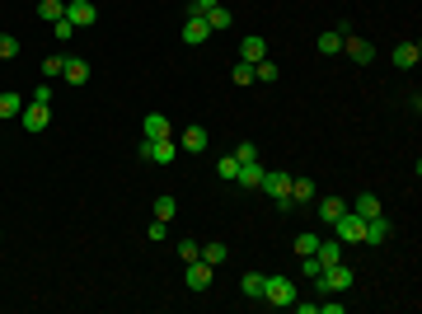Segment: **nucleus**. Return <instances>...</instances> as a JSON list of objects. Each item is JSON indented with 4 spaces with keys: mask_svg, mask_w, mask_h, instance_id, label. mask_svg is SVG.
Here are the masks:
<instances>
[{
    "mask_svg": "<svg viewBox=\"0 0 422 314\" xmlns=\"http://www.w3.org/2000/svg\"><path fill=\"white\" fill-rule=\"evenodd\" d=\"M211 272H216L211 262L192 258V262H188V291H207V287H211Z\"/></svg>",
    "mask_w": 422,
    "mask_h": 314,
    "instance_id": "nucleus-9",
    "label": "nucleus"
},
{
    "mask_svg": "<svg viewBox=\"0 0 422 314\" xmlns=\"http://www.w3.org/2000/svg\"><path fill=\"white\" fill-rule=\"evenodd\" d=\"M300 272H305V277H310V282H315L319 272H324V262H319L315 254H310V258H300Z\"/></svg>",
    "mask_w": 422,
    "mask_h": 314,
    "instance_id": "nucleus-36",
    "label": "nucleus"
},
{
    "mask_svg": "<svg viewBox=\"0 0 422 314\" xmlns=\"http://www.w3.org/2000/svg\"><path fill=\"white\" fill-rule=\"evenodd\" d=\"M315 258L324 262V267H329V262H343V244H338V239H319Z\"/></svg>",
    "mask_w": 422,
    "mask_h": 314,
    "instance_id": "nucleus-19",
    "label": "nucleus"
},
{
    "mask_svg": "<svg viewBox=\"0 0 422 314\" xmlns=\"http://www.w3.org/2000/svg\"><path fill=\"white\" fill-rule=\"evenodd\" d=\"M352 282H357V277H352L347 262H329V267L315 277V287L324 291V295H343V291H352Z\"/></svg>",
    "mask_w": 422,
    "mask_h": 314,
    "instance_id": "nucleus-1",
    "label": "nucleus"
},
{
    "mask_svg": "<svg viewBox=\"0 0 422 314\" xmlns=\"http://www.w3.org/2000/svg\"><path fill=\"white\" fill-rule=\"evenodd\" d=\"M19 122H24V131H47V122H52V113H47V104H24V113H19Z\"/></svg>",
    "mask_w": 422,
    "mask_h": 314,
    "instance_id": "nucleus-6",
    "label": "nucleus"
},
{
    "mask_svg": "<svg viewBox=\"0 0 422 314\" xmlns=\"http://www.w3.org/2000/svg\"><path fill=\"white\" fill-rule=\"evenodd\" d=\"M263 272H244V282H239V291H244V295H249V300H263Z\"/></svg>",
    "mask_w": 422,
    "mask_h": 314,
    "instance_id": "nucleus-22",
    "label": "nucleus"
},
{
    "mask_svg": "<svg viewBox=\"0 0 422 314\" xmlns=\"http://www.w3.org/2000/svg\"><path fill=\"white\" fill-rule=\"evenodd\" d=\"M66 19H71L76 28L99 24V5H94V0H71V5H66Z\"/></svg>",
    "mask_w": 422,
    "mask_h": 314,
    "instance_id": "nucleus-5",
    "label": "nucleus"
},
{
    "mask_svg": "<svg viewBox=\"0 0 422 314\" xmlns=\"http://www.w3.org/2000/svg\"><path fill=\"white\" fill-rule=\"evenodd\" d=\"M418 61H422V47H418V43H399V47H395V66H399V71H413Z\"/></svg>",
    "mask_w": 422,
    "mask_h": 314,
    "instance_id": "nucleus-13",
    "label": "nucleus"
},
{
    "mask_svg": "<svg viewBox=\"0 0 422 314\" xmlns=\"http://www.w3.org/2000/svg\"><path fill=\"white\" fill-rule=\"evenodd\" d=\"M258 179H263V164H258V159L239 164V174H235V183H239V188H258Z\"/></svg>",
    "mask_w": 422,
    "mask_h": 314,
    "instance_id": "nucleus-18",
    "label": "nucleus"
},
{
    "mask_svg": "<svg viewBox=\"0 0 422 314\" xmlns=\"http://www.w3.org/2000/svg\"><path fill=\"white\" fill-rule=\"evenodd\" d=\"M61 66H66V56H47V61H43V76H61Z\"/></svg>",
    "mask_w": 422,
    "mask_h": 314,
    "instance_id": "nucleus-38",
    "label": "nucleus"
},
{
    "mask_svg": "<svg viewBox=\"0 0 422 314\" xmlns=\"http://www.w3.org/2000/svg\"><path fill=\"white\" fill-rule=\"evenodd\" d=\"M28 104H52V89H47V85H38V89H33V99H28Z\"/></svg>",
    "mask_w": 422,
    "mask_h": 314,
    "instance_id": "nucleus-39",
    "label": "nucleus"
},
{
    "mask_svg": "<svg viewBox=\"0 0 422 314\" xmlns=\"http://www.w3.org/2000/svg\"><path fill=\"white\" fill-rule=\"evenodd\" d=\"M315 47H319V52H324V56H333V52H338V47H343V33H338V28H329V33H319V38H315Z\"/></svg>",
    "mask_w": 422,
    "mask_h": 314,
    "instance_id": "nucleus-24",
    "label": "nucleus"
},
{
    "mask_svg": "<svg viewBox=\"0 0 422 314\" xmlns=\"http://www.w3.org/2000/svg\"><path fill=\"white\" fill-rule=\"evenodd\" d=\"M267 56V43L263 38H244V47H239V61H249V66H258Z\"/></svg>",
    "mask_w": 422,
    "mask_h": 314,
    "instance_id": "nucleus-17",
    "label": "nucleus"
},
{
    "mask_svg": "<svg viewBox=\"0 0 422 314\" xmlns=\"http://www.w3.org/2000/svg\"><path fill=\"white\" fill-rule=\"evenodd\" d=\"M385 239H390V221H385V216H370L362 244H385Z\"/></svg>",
    "mask_w": 422,
    "mask_h": 314,
    "instance_id": "nucleus-14",
    "label": "nucleus"
},
{
    "mask_svg": "<svg viewBox=\"0 0 422 314\" xmlns=\"http://www.w3.org/2000/svg\"><path fill=\"white\" fill-rule=\"evenodd\" d=\"M38 14H43L47 24H56V19L66 14V5H61V0H38Z\"/></svg>",
    "mask_w": 422,
    "mask_h": 314,
    "instance_id": "nucleus-28",
    "label": "nucleus"
},
{
    "mask_svg": "<svg viewBox=\"0 0 422 314\" xmlns=\"http://www.w3.org/2000/svg\"><path fill=\"white\" fill-rule=\"evenodd\" d=\"M315 249H319V235H310V230H305V235H296V258H310Z\"/></svg>",
    "mask_w": 422,
    "mask_h": 314,
    "instance_id": "nucleus-29",
    "label": "nucleus"
},
{
    "mask_svg": "<svg viewBox=\"0 0 422 314\" xmlns=\"http://www.w3.org/2000/svg\"><path fill=\"white\" fill-rule=\"evenodd\" d=\"M146 141H164V136H174V127H169V117L164 113H146Z\"/></svg>",
    "mask_w": 422,
    "mask_h": 314,
    "instance_id": "nucleus-12",
    "label": "nucleus"
},
{
    "mask_svg": "<svg viewBox=\"0 0 422 314\" xmlns=\"http://www.w3.org/2000/svg\"><path fill=\"white\" fill-rule=\"evenodd\" d=\"M202 19H207L211 33H225V28H230V10H225V5H216V10H207Z\"/></svg>",
    "mask_w": 422,
    "mask_h": 314,
    "instance_id": "nucleus-23",
    "label": "nucleus"
},
{
    "mask_svg": "<svg viewBox=\"0 0 422 314\" xmlns=\"http://www.w3.org/2000/svg\"><path fill=\"white\" fill-rule=\"evenodd\" d=\"M235 159H239V164H249V159H258V146H254V141H239V146H235Z\"/></svg>",
    "mask_w": 422,
    "mask_h": 314,
    "instance_id": "nucleus-35",
    "label": "nucleus"
},
{
    "mask_svg": "<svg viewBox=\"0 0 422 314\" xmlns=\"http://www.w3.org/2000/svg\"><path fill=\"white\" fill-rule=\"evenodd\" d=\"M184 38H188V47H197V43H207V38H211L207 19H202V14H188V19H184Z\"/></svg>",
    "mask_w": 422,
    "mask_h": 314,
    "instance_id": "nucleus-10",
    "label": "nucleus"
},
{
    "mask_svg": "<svg viewBox=\"0 0 422 314\" xmlns=\"http://www.w3.org/2000/svg\"><path fill=\"white\" fill-rule=\"evenodd\" d=\"M254 80H263V85H272V80H282V66H277V61H258V66H254Z\"/></svg>",
    "mask_w": 422,
    "mask_h": 314,
    "instance_id": "nucleus-26",
    "label": "nucleus"
},
{
    "mask_svg": "<svg viewBox=\"0 0 422 314\" xmlns=\"http://www.w3.org/2000/svg\"><path fill=\"white\" fill-rule=\"evenodd\" d=\"M179 258H184V262L202 258V244H197V239H184V244H179Z\"/></svg>",
    "mask_w": 422,
    "mask_h": 314,
    "instance_id": "nucleus-34",
    "label": "nucleus"
},
{
    "mask_svg": "<svg viewBox=\"0 0 422 314\" xmlns=\"http://www.w3.org/2000/svg\"><path fill=\"white\" fill-rule=\"evenodd\" d=\"M202 262H211V267H216V262H225V244H221V239L202 244Z\"/></svg>",
    "mask_w": 422,
    "mask_h": 314,
    "instance_id": "nucleus-30",
    "label": "nucleus"
},
{
    "mask_svg": "<svg viewBox=\"0 0 422 314\" xmlns=\"http://www.w3.org/2000/svg\"><path fill=\"white\" fill-rule=\"evenodd\" d=\"M343 47H347V56H352L357 66H370V61H375V47H370L366 38H343Z\"/></svg>",
    "mask_w": 422,
    "mask_h": 314,
    "instance_id": "nucleus-11",
    "label": "nucleus"
},
{
    "mask_svg": "<svg viewBox=\"0 0 422 314\" xmlns=\"http://www.w3.org/2000/svg\"><path fill=\"white\" fill-rule=\"evenodd\" d=\"M216 5H221V0H188V14H207Z\"/></svg>",
    "mask_w": 422,
    "mask_h": 314,
    "instance_id": "nucleus-37",
    "label": "nucleus"
},
{
    "mask_svg": "<svg viewBox=\"0 0 422 314\" xmlns=\"http://www.w3.org/2000/svg\"><path fill=\"white\" fill-rule=\"evenodd\" d=\"M258 188H263L267 197H287V188H291V174H282V169H263V179H258Z\"/></svg>",
    "mask_w": 422,
    "mask_h": 314,
    "instance_id": "nucleus-8",
    "label": "nucleus"
},
{
    "mask_svg": "<svg viewBox=\"0 0 422 314\" xmlns=\"http://www.w3.org/2000/svg\"><path fill=\"white\" fill-rule=\"evenodd\" d=\"M352 211H357V216H380V197H375V192H362V197H357V202H352Z\"/></svg>",
    "mask_w": 422,
    "mask_h": 314,
    "instance_id": "nucleus-25",
    "label": "nucleus"
},
{
    "mask_svg": "<svg viewBox=\"0 0 422 314\" xmlns=\"http://www.w3.org/2000/svg\"><path fill=\"white\" fill-rule=\"evenodd\" d=\"M216 174H221L225 183H235V174H239V159H235V155H225L221 164H216Z\"/></svg>",
    "mask_w": 422,
    "mask_h": 314,
    "instance_id": "nucleus-31",
    "label": "nucleus"
},
{
    "mask_svg": "<svg viewBox=\"0 0 422 314\" xmlns=\"http://www.w3.org/2000/svg\"><path fill=\"white\" fill-rule=\"evenodd\" d=\"M296 295H300V291H296L291 277H267V282H263V300H267V305H277V310H291Z\"/></svg>",
    "mask_w": 422,
    "mask_h": 314,
    "instance_id": "nucleus-2",
    "label": "nucleus"
},
{
    "mask_svg": "<svg viewBox=\"0 0 422 314\" xmlns=\"http://www.w3.org/2000/svg\"><path fill=\"white\" fill-rule=\"evenodd\" d=\"M10 56H19V38L0 33V61H10Z\"/></svg>",
    "mask_w": 422,
    "mask_h": 314,
    "instance_id": "nucleus-33",
    "label": "nucleus"
},
{
    "mask_svg": "<svg viewBox=\"0 0 422 314\" xmlns=\"http://www.w3.org/2000/svg\"><path fill=\"white\" fill-rule=\"evenodd\" d=\"M343 211H347L343 197H319V221H329V225H333V221H338Z\"/></svg>",
    "mask_w": 422,
    "mask_h": 314,
    "instance_id": "nucleus-20",
    "label": "nucleus"
},
{
    "mask_svg": "<svg viewBox=\"0 0 422 314\" xmlns=\"http://www.w3.org/2000/svg\"><path fill=\"white\" fill-rule=\"evenodd\" d=\"M319 314H343V300H324V305H315Z\"/></svg>",
    "mask_w": 422,
    "mask_h": 314,
    "instance_id": "nucleus-40",
    "label": "nucleus"
},
{
    "mask_svg": "<svg viewBox=\"0 0 422 314\" xmlns=\"http://www.w3.org/2000/svg\"><path fill=\"white\" fill-rule=\"evenodd\" d=\"M315 192L319 188L310 183V179H291V188H287V197L296 202V207H300V202H315Z\"/></svg>",
    "mask_w": 422,
    "mask_h": 314,
    "instance_id": "nucleus-16",
    "label": "nucleus"
},
{
    "mask_svg": "<svg viewBox=\"0 0 422 314\" xmlns=\"http://www.w3.org/2000/svg\"><path fill=\"white\" fill-rule=\"evenodd\" d=\"M230 76H235V85H254V66H249V61H235Z\"/></svg>",
    "mask_w": 422,
    "mask_h": 314,
    "instance_id": "nucleus-32",
    "label": "nucleus"
},
{
    "mask_svg": "<svg viewBox=\"0 0 422 314\" xmlns=\"http://www.w3.org/2000/svg\"><path fill=\"white\" fill-rule=\"evenodd\" d=\"M19 113H24V94L5 89V94H0V117H19Z\"/></svg>",
    "mask_w": 422,
    "mask_h": 314,
    "instance_id": "nucleus-21",
    "label": "nucleus"
},
{
    "mask_svg": "<svg viewBox=\"0 0 422 314\" xmlns=\"http://www.w3.org/2000/svg\"><path fill=\"white\" fill-rule=\"evenodd\" d=\"M174 211H179V202H174L169 192H159L155 197V221H174Z\"/></svg>",
    "mask_w": 422,
    "mask_h": 314,
    "instance_id": "nucleus-27",
    "label": "nucleus"
},
{
    "mask_svg": "<svg viewBox=\"0 0 422 314\" xmlns=\"http://www.w3.org/2000/svg\"><path fill=\"white\" fill-rule=\"evenodd\" d=\"M174 141H179V150H188V155H202L211 136H207V127H184L179 136H174Z\"/></svg>",
    "mask_w": 422,
    "mask_h": 314,
    "instance_id": "nucleus-7",
    "label": "nucleus"
},
{
    "mask_svg": "<svg viewBox=\"0 0 422 314\" xmlns=\"http://www.w3.org/2000/svg\"><path fill=\"white\" fill-rule=\"evenodd\" d=\"M179 155V141L174 136H164V141H141V159H151V164H174Z\"/></svg>",
    "mask_w": 422,
    "mask_h": 314,
    "instance_id": "nucleus-4",
    "label": "nucleus"
},
{
    "mask_svg": "<svg viewBox=\"0 0 422 314\" xmlns=\"http://www.w3.org/2000/svg\"><path fill=\"white\" fill-rule=\"evenodd\" d=\"M61 80H71V85H85V80H89V61H80V56H66V66H61Z\"/></svg>",
    "mask_w": 422,
    "mask_h": 314,
    "instance_id": "nucleus-15",
    "label": "nucleus"
},
{
    "mask_svg": "<svg viewBox=\"0 0 422 314\" xmlns=\"http://www.w3.org/2000/svg\"><path fill=\"white\" fill-rule=\"evenodd\" d=\"M333 225H338V244H362V235H366V216H357L352 207H347Z\"/></svg>",
    "mask_w": 422,
    "mask_h": 314,
    "instance_id": "nucleus-3",
    "label": "nucleus"
}]
</instances>
